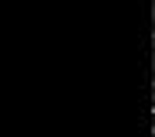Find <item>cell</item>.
<instances>
[{
  "mask_svg": "<svg viewBox=\"0 0 155 137\" xmlns=\"http://www.w3.org/2000/svg\"><path fill=\"white\" fill-rule=\"evenodd\" d=\"M152 106H155V86H152Z\"/></svg>",
  "mask_w": 155,
  "mask_h": 137,
  "instance_id": "obj_1",
  "label": "cell"
},
{
  "mask_svg": "<svg viewBox=\"0 0 155 137\" xmlns=\"http://www.w3.org/2000/svg\"><path fill=\"white\" fill-rule=\"evenodd\" d=\"M152 137H155V134H152Z\"/></svg>",
  "mask_w": 155,
  "mask_h": 137,
  "instance_id": "obj_2",
  "label": "cell"
}]
</instances>
